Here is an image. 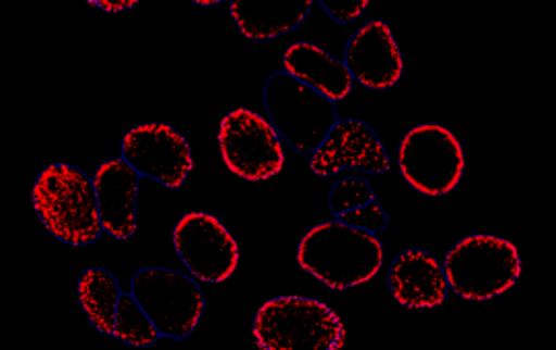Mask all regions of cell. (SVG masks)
<instances>
[{
  "label": "cell",
  "instance_id": "1",
  "mask_svg": "<svg viewBox=\"0 0 556 350\" xmlns=\"http://www.w3.org/2000/svg\"><path fill=\"white\" fill-rule=\"evenodd\" d=\"M383 246L378 235L326 221L301 237L299 266L334 291L371 280L383 268Z\"/></svg>",
  "mask_w": 556,
  "mask_h": 350
},
{
  "label": "cell",
  "instance_id": "2",
  "mask_svg": "<svg viewBox=\"0 0 556 350\" xmlns=\"http://www.w3.org/2000/svg\"><path fill=\"white\" fill-rule=\"evenodd\" d=\"M31 198L41 223L62 243L89 246L103 234L93 179L79 167L48 165L36 177Z\"/></svg>",
  "mask_w": 556,
  "mask_h": 350
},
{
  "label": "cell",
  "instance_id": "3",
  "mask_svg": "<svg viewBox=\"0 0 556 350\" xmlns=\"http://www.w3.org/2000/svg\"><path fill=\"white\" fill-rule=\"evenodd\" d=\"M254 338L264 350H338L346 330L318 299L275 297L256 313Z\"/></svg>",
  "mask_w": 556,
  "mask_h": 350
},
{
  "label": "cell",
  "instance_id": "4",
  "mask_svg": "<svg viewBox=\"0 0 556 350\" xmlns=\"http://www.w3.org/2000/svg\"><path fill=\"white\" fill-rule=\"evenodd\" d=\"M519 273L516 246L497 235H470L445 255L447 285L468 301H489L509 291Z\"/></svg>",
  "mask_w": 556,
  "mask_h": 350
},
{
  "label": "cell",
  "instance_id": "5",
  "mask_svg": "<svg viewBox=\"0 0 556 350\" xmlns=\"http://www.w3.org/2000/svg\"><path fill=\"white\" fill-rule=\"evenodd\" d=\"M264 105L275 130L298 153H314L337 126V105L287 73L268 78Z\"/></svg>",
  "mask_w": 556,
  "mask_h": 350
},
{
  "label": "cell",
  "instance_id": "6",
  "mask_svg": "<svg viewBox=\"0 0 556 350\" xmlns=\"http://www.w3.org/2000/svg\"><path fill=\"white\" fill-rule=\"evenodd\" d=\"M397 167L420 195L445 196L456 190L466 159L452 130L441 124H418L400 140Z\"/></svg>",
  "mask_w": 556,
  "mask_h": 350
},
{
  "label": "cell",
  "instance_id": "7",
  "mask_svg": "<svg viewBox=\"0 0 556 350\" xmlns=\"http://www.w3.org/2000/svg\"><path fill=\"white\" fill-rule=\"evenodd\" d=\"M132 295L160 328L161 336L181 340L199 326L204 295L199 285L167 268H142L132 276Z\"/></svg>",
  "mask_w": 556,
  "mask_h": 350
},
{
  "label": "cell",
  "instance_id": "8",
  "mask_svg": "<svg viewBox=\"0 0 556 350\" xmlns=\"http://www.w3.org/2000/svg\"><path fill=\"white\" fill-rule=\"evenodd\" d=\"M219 151L229 172L245 182L270 179L285 167V151L275 126L245 108L223 117Z\"/></svg>",
  "mask_w": 556,
  "mask_h": 350
},
{
  "label": "cell",
  "instance_id": "9",
  "mask_svg": "<svg viewBox=\"0 0 556 350\" xmlns=\"http://www.w3.org/2000/svg\"><path fill=\"white\" fill-rule=\"evenodd\" d=\"M174 248L202 283H225L238 271V241L211 213L184 214L174 229Z\"/></svg>",
  "mask_w": 556,
  "mask_h": 350
},
{
  "label": "cell",
  "instance_id": "10",
  "mask_svg": "<svg viewBox=\"0 0 556 350\" xmlns=\"http://www.w3.org/2000/svg\"><path fill=\"white\" fill-rule=\"evenodd\" d=\"M122 159L142 177H151L169 190L181 188L194 167L188 140L167 124L130 128L122 138Z\"/></svg>",
  "mask_w": 556,
  "mask_h": 350
},
{
  "label": "cell",
  "instance_id": "11",
  "mask_svg": "<svg viewBox=\"0 0 556 350\" xmlns=\"http://www.w3.org/2000/svg\"><path fill=\"white\" fill-rule=\"evenodd\" d=\"M390 157L378 135L361 120H342L312 153V172L318 177L338 174L355 167L367 174H386Z\"/></svg>",
  "mask_w": 556,
  "mask_h": 350
},
{
  "label": "cell",
  "instance_id": "12",
  "mask_svg": "<svg viewBox=\"0 0 556 350\" xmlns=\"http://www.w3.org/2000/svg\"><path fill=\"white\" fill-rule=\"evenodd\" d=\"M344 66L353 80L371 91L392 89L404 73L392 29L379 20L365 23L346 46Z\"/></svg>",
  "mask_w": 556,
  "mask_h": 350
},
{
  "label": "cell",
  "instance_id": "13",
  "mask_svg": "<svg viewBox=\"0 0 556 350\" xmlns=\"http://www.w3.org/2000/svg\"><path fill=\"white\" fill-rule=\"evenodd\" d=\"M142 175L124 159L101 163L93 175L100 204L101 227L114 239H130L137 234V198Z\"/></svg>",
  "mask_w": 556,
  "mask_h": 350
},
{
  "label": "cell",
  "instance_id": "14",
  "mask_svg": "<svg viewBox=\"0 0 556 350\" xmlns=\"http://www.w3.org/2000/svg\"><path fill=\"white\" fill-rule=\"evenodd\" d=\"M388 283L397 303L410 310L439 308L450 291L438 258L422 250L400 253L390 268Z\"/></svg>",
  "mask_w": 556,
  "mask_h": 350
},
{
  "label": "cell",
  "instance_id": "15",
  "mask_svg": "<svg viewBox=\"0 0 556 350\" xmlns=\"http://www.w3.org/2000/svg\"><path fill=\"white\" fill-rule=\"evenodd\" d=\"M285 73L318 91L332 103L349 98L353 91V77L344 62L330 57L324 48L312 41H295L282 54Z\"/></svg>",
  "mask_w": 556,
  "mask_h": 350
},
{
  "label": "cell",
  "instance_id": "16",
  "mask_svg": "<svg viewBox=\"0 0 556 350\" xmlns=\"http://www.w3.org/2000/svg\"><path fill=\"white\" fill-rule=\"evenodd\" d=\"M314 0L303 2H231V17L238 25L239 34L252 41L280 38L295 32L307 20Z\"/></svg>",
  "mask_w": 556,
  "mask_h": 350
},
{
  "label": "cell",
  "instance_id": "17",
  "mask_svg": "<svg viewBox=\"0 0 556 350\" xmlns=\"http://www.w3.org/2000/svg\"><path fill=\"white\" fill-rule=\"evenodd\" d=\"M119 285L105 268H89L80 274L79 301L87 320L103 334H114L118 315Z\"/></svg>",
  "mask_w": 556,
  "mask_h": 350
},
{
  "label": "cell",
  "instance_id": "18",
  "mask_svg": "<svg viewBox=\"0 0 556 350\" xmlns=\"http://www.w3.org/2000/svg\"><path fill=\"white\" fill-rule=\"evenodd\" d=\"M112 336L130 347L147 349L160 340L161 332L140 308L135 295L122 292L118 301V315H116V328Z\"/></svg>",
  "mask_w": 556,
  "mask_h": 350
},
{
  "label": "cell",
  "instance_id": "19",
  "mask_svg": "<svg viewBox=\"0 0 556 350\" xmlns=\"http://www.w3.org/2000/svg\"><path fill=\"white\" fill-rule=\"evenodd\" d=\"M376 198L367 179L346 177L334 184L330 192V211L334 216L346 211H355L358 207L371 202Z\"/></svg>",
  "mask_w": 556,
  "mask_h": 350
},
{
  "label": "cell",
  "instance_id": "20",
  "mask_svg": "<svg viewBox=\"0 0 556 350\" xmlns=\"http://www.w3.org/2000/svg\"><path fill=\"white\" fill-rule=\"evenodd\" d=\"M337 218L349 227L363 229V232H369V234L378 235L379 232L388 229V214L381 209L378 198H374L371 202L358 207L355 211L340 213Z\"/></svg>",
  "mask_w": 556,
  "mask_h": 350
},
{
  "label": "cell",
  "instance_id": "21",
  "mask_svg": "<svg viewBox=\"0 0 556 350\" xmlns=\"http://www.w3.org/2000/svg\"><path fill=\"white\" fill-rule=\"evenodd\" d=\"M319 4L338 23H353L369 7V0H355V2H344V4H337L332 0H319Z\"/></svg>",
  "mask_w": 556,
  "mask_h": 350
},
{
  "label": "cell",
  "instance_id": "22",
  "mask_svg": "<svg viewBox=\"0 0 556 350\" xmlns=\"http://www.w3.org/2000/svg\"><path fill=\"white\" fill-rule=\"evenodd\" d=\"M89 4L98 7L101 11H108V13H118V11L135 9L139 2L137 0H89Z\"/></svg>",
  "mask_w": 556,
  "mask_h": 350
},
{
  "label": "cell",
  "instance_id": "23",
  "mask_svg": "<svg viewBox=\"0 0 556 350\" xmlns=\"http://www.w3.org/2000/svg\"><path fill=\"white\" fill-rule=\"evenodd\" d=\"M220 2L223 0H194V4H199V7H217Z\"/></svg>",
  "mask_w": 556,
  "mask_h": 350
}]
</instances>
